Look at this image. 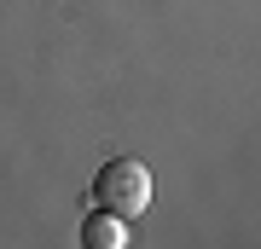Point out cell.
<instances>
[{"label": "cell", "instance_id": "cell-1", "mask_svg": "<svg viewBox=\"0 0 261 249\" xmlns=\"http://www.w3.org/2000/svg\"><path fill=\"white\" fill-rule=\"evenodd\" d=\"M93 203L111 209V214H122V220L145 214V209H151V168H145L140 157H116V162H105L99 180H93Z\"/></svg>", "mask_w": 261, "mask_h": 249}, {"label": "cell", "instance_id": "cell-2", "mask_svg": "<svg viewBox=\"0 0 261 249\" xmlns=\"http://www.w3.org/2000/svg\"><path fill=\"white\" fill-rule=\"evenodd\" d=\"M82 243H87V249H122V243H128V220H122V214H111V209L87 214Z\"/></svg>", "mask_w": 261, "mask_h": 249}]
</instances>
